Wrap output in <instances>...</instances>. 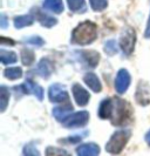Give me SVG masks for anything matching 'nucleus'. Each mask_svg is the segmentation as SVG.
<instances>
[{
	"mask_svg": "<svg viewBox=\"0 0 150 156\" xmlns=\"http://www.w3.org/2000/svg\"><path fill=\"white\" fill-rule=\"evenodd\" d=\"M97 38V26L94 23L86 20L80 23L72 32L71 42L76 46H87L93 44Z\"/></svg>",
	"mask_w": 150,
	"mask_h": 156,
	"instance_id": "1",
	"label": "nucleus"
},
{
	"mask_svg": "<svg viewBox=\"0 0 150 156\" xmlns=\"http://www.w3.org/2000/svg\"><path fill=\"white\" fill-rule=\"evenodd\" d=\"M114 103H113V110H111L110 122L114 126H122L126 125L130 120L133 110L130 108L129 103L124 100L120 99L117 96L113 98Z\"/></svg>",
	"mask_w": 150,
	"mask_h": 156,
	"instance_id": "2",
	"label": "nucleus"
},
{
	"mask_svg": "<svg viewBox=\"0 0 150 156\" xmlns=\"http://www.w3.org/2000/svg\"><path fill=\"white\" fill-rule=\"evenodd\" d=\"M131 136V132L129 129H121V130H116L115 133L110 136L109 141L106 144V151L113 154V155H117L120 154L126 144L128 143V141Z\"/></svg>",
	"mask_w": 150,
	"mask_h": 156,
	"instance_id": "3",
	"label": "nucleus"
},
{
	"mask_svg": "<svg viewBox=\"0 0 150 156\" xmlns=\"http://www.w3.org/2000/svg\"><path fill=\"white\" fill-rule=\"evenodd\" d=\"M89 121V113L87 110H81L76 113H71L68 116L63 120L62 126L65 128H81L85 127Z\"/></svg>",
	"mask_w": 150,
	"mask_h": 156,
	"instance_id": "4",
	"label": "nucleus"
},
{
	"mask_svg": "<svg viewBox=\"0 0 150 156\" xmlns=\"http://www.w3.org/2000/svg\"><path fill=\"white\" fill-rule=\"evenodd\" d=\"M136 44V33L134 28L131 27H127L121 33V38H120V47L123 52L124 55H130L134 52V47Z\"/></svg>",
	"mask_w": 150,
	"mask_h": 156,
	"instance_id": "5",
	"label": "nucleus"
},
{
	"mask_svg": "<svg viewBox=\"0 0 150 156\" xmlns=\"http://www.w3.org/2000/svg\"><path fill=\"white\" fill-rule=\"evenodd\" d=\"M68 93L67 89L61 85V83H53L48 88V99L53 103H65L68 101Z\"/></svg>",
	"mask_w": 150,
	"mask_h": 156,
	"instance_id": "6",
	"label": "nucleus"
},
{
	"mask_svg": "<svg viewBox=\"0 0 150 156\" xmlns=\"http://www.w3.org/2000/svg\"><path fill=\"white\" fill-rule=\"evenodd\" d=\"M131 83V76L129 74V72L124 68L120 69L116 74V78L114 81V87H115V90L116 93L122 95L128 90V88Z\"/></svg>",
	"mask_w": 150,
	"mask_h": 156,
	"instance_id": "7",
	"label": "nucleus"
},
{
	"mask_svg": "<svg viewBox=\"0 0 150 156\" xmlns=\"http://www.w3.org/2000/svg\"><path fill=\"white\" fill-rule=\"evenodd\" d=\"M80 62L85 68H95L100 61V54L95 51H79L76 52Z\"/></svg>",
	"mask_w": 150,
	"mask_h": 156,
	"instance_id": "8",
	"label": "nucleus"
},
{
	"mask_svg": "<svg viewBox=\"0 0 150 156\" xmlns=\"http://www.w3.org/2000/svg\"><path fill=\"white\" fill-rule=\"evenodd\" d=\"M72 93L73 98L75 100V103L80 107H85L87 106L89 99H90V94L88 93L87 89H85L80 83H74L72 86Z\"/></svg>",
	"mask_w": 150,
	"mask_h": 156,
	"instance_id": "9",
	"label": "nucleus"
},
{
	"mask_svg": "<svg viewBox=\"0 0 150 156\" xmlns=\"http://www.w3.org/2000/svg\"><path fill=\"white\" fill-rule=\"evenodd\" d=\"M136 101L141 106H148L150 103V89L148 88V85L143 81L138 82V87L136 90Z\"/></svg>",
	"mask_w": 150,
	"mask_h": 156,
	"instance_id": "10",
	"label": "nucleus"
},
{
	"mask_svg": "<svg viewBox=\"0 0 150 156\" xmlns=\"http://www.w3.org/2000/svg\"><path fill=\"white\" fill-rule=\"evenodd\" d=\"M33 14L35 16V19H37L44 27H46V28H52V27H54L56 23H58V20H56L55 18L48 16L47 13L42 12L39 8H35V9L33 11Z\"/></svg>",
	"mask_w": 150,
	"mask_h": 156,
	"instance_id": "11",
	"label": "nucleus"
},
{
	"mask_svg": "<svg viewBox=\"0 0 150 156\" xmlns=\"http://www.w3.org/2000/svg\"><path fill=\"white\" fill-rule=\"evenodd\" d=\"M73 110H74L73 106H72L69 102H67V105L63 103L61 106L54 107L53 110H52V114H53V116H54V119H55L56 121L62 122L63 120L68 116L71 113H73Z\"/></svg>",
	"mask_w": 150,
	"mask_h": 156,
	"instance_id": "12",
	"label": "nucleus"
},
{
	"mask_svg": "<svg viewBox=\"0 0 150 156\" xmlns=\"http://www.w3.org/2000/svg\"><path fill=\"white\" fill-rule=\"evenodd\" d=\"M25 88H26V94H33L39 101H42L45 98V90L44 88L38 85L37 82H34L33 80H26L25 81Z\"/></svg>",
	"mask_w": 150,
	"mask_h": 156,
	"instance_id": "13",
	"label": "nucleus"
},
{
	"mask_svg": "<svg viewBox=\"0 0 150 156\" xmlns=\"http://www.w3.org/2000/svg\"><path fill=\"white\" fill-rule=\"evenodd\" d=\"M100 151H101L100 147L93 142L83 143L76 148V154L79 156H96L100 154Z\"/></svg>",
	"mask_w": 150,
	"mask_h": 156,
	"instance_id": "14",
	"label": "nucleus"
},
{
	"mask_svg": "<svg viewBox=\"0 0 150 156\" xmlns=\"http://www.w3.org/2000/svg\"><path fill=\"white\" fill-rule=\"evenodd\" d=\"M113 103H114L113 98H107V99H104V100L101 101L100 107H99V112H97L99 117L101 120H110Z\"/></svg>",
	"mask_w": 150,
	"mask_h": 156,
	"instance_id": "15",
	"label": "nucleus"
},
{
	"mask_svg": "<svg viewBox=\"0 0 150 156\" xmlns=\"http://www.w3.org/2000/svg\"><path fill=\"white\" fill-rule=\"evenodd\" d=\"M53 72V63L47 58H42L38 62L37 66V73L42 79H48Z\"/></svg>",
	"mask_w": 150,
	"mask_h": 156,
	"instance_id": "16",
	"label": "nucleus"
},
{
	"mask_svg": "<svg viewBox=\"0 0 150 156\" xmlns=\"http://www.w3.org/2000/svg\"><path fill=\"white\" fill-rule=\"evenodd\" d=\"M83 82L89 87V89H92L94 93H100L102 90V83L100 81V79L97 78V75L94 73H87L83 76Z\"/></svg>",
	"mask_w": 150,
	"mask_h": 156,
	"instance_id": "17",
	"label": "nucleus"
},
{
	"mask_svg": "<svg viewBox=\"0 0 150 156\" xmlns=\"http://www.w3.org/2000/svg\"><path fill=\"white\" fill-rule=\"evenodd\" d=\"M42 7L47 12H52L54 14H61L65 9L62 0H44Z\"/></svg>",
	"mask_w": 150,
	"mask_h": 156,
	"instance_id": "18",
	"label": "nucleus"
},
{
	"mask_svg": "<svg viewBox=\"0 0 150 156\" xmlns=\"http://www.w3.org/2000/svg\"><path fill=\"white\" fill-rule=\"evenodd\" d=\"M35 20V16L33 13H30V14H25V16H16L14 20H13V25L16 30H21L24 27H27V26H31L33 25Z\"/></svg>",
	"mask_w": 150,
	"mask_h": 156,
	"instance_id": "19",
	"label": "nucleus"
},
{
	"mask_svg": "<svg viewBox=\"0 0 150 156\" xmlns=\"http://www.w3.org/2000/svg\"><path fill=\"white\" fill-rule=\"evenodd\" d=\"M67 6L73 13H83L87 11V5L85 0H66Z\"/></svg>",
	"mask_w": 150,
	"mask_h": 156,
	"instance_id": "20",
	"label": "nucleus"
},
{
	"mask_svg": "<svg viewBox=\"0 0 150 156\" xmlns=\"http://www.w3.org/2000/svg\"><path fill=\"white\" fill-rule=\"evenodd\" d=\"M0 61H1L2 65H5V66L16 63L18 61V55H16V53L12 52V51L1 49L0 51Z\"/></svg>",
	"mask_w": 150,
	"mask_h": 156,
	"instance_id": "21",
	"label": "nucleus"
},
{
	"mask_svg": "<svg viewBox=\"0 0 150 156\" xmlns=\"http://www.w3.org/2000/svg\"><path fill=\"white\" fill-rule=\"evenodd\" d=\"M20 59L24 66H31L35 60V54L30 48H23L20 52Z\"/></svg>",
	"mask_w": 150,
	"mask_h": 156,
	"instance_id": "22",
	"label": "nucleus"
},
{
	"mask_svg": "<svg viewBox=\"0 0 150 156\" xmlns=\"http://www.w3.org/2000/svg\"><path fill=\"white\" fill-rule=\"evenodd\" d=\"M88 136V132H85V133L81 134H73V135H69L68 137H65V139H60L59 142L60 143H65V144H76V143H80L81 141L83 140L85 137Z\"/></svg>",
	"mask_w": 150,
	"mask_h": 156,
	"instance_id": "23",
	"label": "nucleus"
},
{
	"mask_svg": "<svg viewBox=\"0 0 150 156\" xmlns=\"http://www.w3.org/2000/svg\"><path fill=\"white\" fill-rule=\"evenodd\" d=\"M24 72L20 67H9V68H6L4 70V76L11 81H14V80H18L23 76Z\"/></svg>",
	"mask_w": 150,
	"mask_h": 156,
	"instance_id": "24",
	"label": "nucleus"
},
{
	"mask_svg": "<svg viewBox=\"0 0 150 156\" xmlns=\"http://www.w3.org/2000/svg\"><path fill=\"white\" fill-rule=\"evenodd\" d=\"M9 89L6 86L0 87V100H1V105H0V112L4 113L8 106V102H9Z\"/></svg>",
	"mask_w": 150,
	"mask_h": 156,
	"instance_id": "25",
	"label": "nucleus"
},
{
	"mask_svg": "<svg viewBox=\"0 0 150 156\" xmlns=\"http://www.w3.org/2000/svg\"><path fill=\"white\" fill-rule=\"evenodd\" d=\"M104 52H106V54L109 55V56H113V55L117 54V52H119V46H117V42H116V40H108V41H106V44H104Z\"/></svg>",
	"mask_w": 150,
	"mask_h": 156,
	"instance_id": "26",
	"label": "nucleus"
},
{
	"mask_svg": "<svg viewBox=\"0 0 150 156\" xmlns=\"http://www.w3.org/2000/svg\"><path fill=\"white\" fill-rule=\"evenodd\" d=\"M90 7L95 12H102L108 6V0H89Z\"/></svg>",
	"mask_w": 150,
	"mask_h": 156,
	"instance_id": "27",
	"label": "nucleus"
},
{
	"mask_svg": "<svg viewBox=\"0 0 150 156\" xmlns=\"http://www.w3.org/2000/svg\"><path fill=\"white\" fill-rule=\"evenodd\" d=\"M24 41L26 44L34 47H42L45 45V40L42 39L41 37H38V35H33V37H30V38H26Z\"/></svg>",
	"mask_w": 150,
	"mask_h": 156,
	"instance_id": "28",
	"label": "nucleus"
},
{
	"mask_svg": "<svg viewBox=\"0 0 150 156\" xmlns=\"http://www.w3.org/2000/svg\"><path fill=\"white\" fill-rule=\"evenodd\" d=\"M23 154H24V155H28V156H31V155L39 156L40 155L39 150H38V148L35 147V144H34L33 142L26 144L24 148H23Z\"/></svg>",
	"mask_w": 150,
	"mask_h": 156,
	"instance_id": "29",
	"label": "nucleus"
},
{
	"mask_svg": "<svg viewBox=\"0 0 150 156\" xmlns=\"http://www.w3.org/2000/svg\"><path fill=\"white\" fill-rule=\"evenodd\" d=\"M46 155H69V153L65 149H60V148H55V147H47L46 148V151H45Z\"/></svg>",
	"mask_w": 150,
	"mask_h": 156,
	"instance_id": "30",
	"label": "nucleus"
},
{
	"mask_svg": "<svg viewBox=\"0 0 150 156\" xmlns=\"http://www.w3.org/2000/svg\"><path fill=\"white\" fill-rule=\"evenodd\" d=\"M0 27H1L2 30H6L8 27L7 18H6V16H5L4 13H1V16H0Z\"/></svg>",
	"mask_w": 150,
	"mask_h": 156,
	"instance_id": "31",
	"label": "nucleus"
},
{
	"mask_svg": "<svg viewBox=\"0 0 150 156\" xmlns=\"http://www.w3.org/2000/svg\"><path fill=\"white\" fill-rule=\"evenodd\" d=\"M144 38L145 39H150V13L148 21H147V26H145V31H144Z\"/></svg>",
	"mask_w": 150,
	"mask_h": 156,
	"instance_id": "32",
	"label": "nucleus"
},
{
	"mask_svg": "<svg viewBox=\"0 0 150 156\" xmlns=\"http://www.w3.org/2000/svg\"><path fill=\"white\" fill-rule=\"evenodd\" d=\"M7 38H5V37H2L1 38V45H5V44H7V45H14V41H12V40H6Z\"/></svg>",
	"mask_w": 150,
	"mask_h": 156,
	"instance_id": "33",
	"label": "nucleus"
},
{
	"mask_svg": "<svg viewBox=\"0 0 150 156\" xmlns=\"http://www.w3.org/2000/svg\"><path fill=\"white\" fill-rule=\"evenodd\" d=\"M144 140H145V142L148 143V146H150V130L147 134H145V136H144Z\"/></svg>",
	"mask_w": 150,
	"mask_h": 156,
	"instance_id": "34",
	"label": "nucleus"
}]
</instances>
